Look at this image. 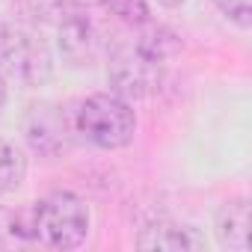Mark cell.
<instances>
[{
  "label": "cell",
  "mask_w": 252,
  "mask_h": 252,
  "mask_svg": "<svg viewBox=\"0 0 252 252\" xmlns=\"http://www.w3.org/2000/svg\"><path fill=\"white\" fill-rule=\"evenodd\" d=\"M178 42L163 27H149L131 39L113 45L107 74L122 98H149L163 86L166 63Z\"/></svg>",
  "instance_id": "cell-1"
},
{
  "label": "cell",
  "mask_w": 252,
  "mask_h": 252,
  "mask_svg": "<svg viewBox=\"0 0 252 252\" xmlns=\"http://www.w3.org/2000/svg\"><path fill=\"white\" fill-rule=\"evenodd\" d=\"M74 131L98 149H125L137 134V113L116 92H98L80 101L74 113Z\"/></svg>",
  "instance_id": "cell-2"
},
{
  "label": "cell",
  "mask_w": 252,
  "mask_h": 252,
  "mask_svg": "<svg viewBox=\"0 0 252 252\" xmlns=\"http://www.w3.org/2000/svg\"><path fill=\"white\" fill-rule=\"evenodd\" d=\"M33 234L51 249H77L89 234V205L74 193H51L30 211Z\"/></svg>",
  "instance_id": "cell-3"
},
{
  "label": "cell",
  "mask_w": 252,
  "mask_h": 252,
  "mask_svg": "<svg viewBox=\"0 0 252 252\" xmlns=\"http://www.w3.org/2000/svg\"><path fill=\"white\" fill-rule=\"evenodd\" d=\"M51 71L54 60L39 33L21 24H0V74L21 86H42Z\"/></svg>",
  "instance_id": "cell-4"
},
{
  "label": "cell",
  "mask_w": 252,
  "mask_h": 252,
  "mask_svg": "<svg viewBox=\"0 0 252 252\" xmlns=\"http://www.w3.org/2000/svg\"><path fill=\"white\" fill-rule=\"evenodd\" d=\"M24 134H27L30 146L39 155H48V158H57L60 152H65L71 146L65 113L60 107H54V104H36V107H30L27 122H24Z\"/></svg>",
  "instance_id": "cell-5"
},
{
  "label": "cell",
  "mask_w": 252,
  "mask_h": 252,
  "mask_svg": "<svg viewBox=\"0 0 252 252\" xmlns=\"http://www.w3.org/2000/svg\"><path fill=\"white\" fill-rule=\"evenodd\" d=\"M60 48L77 65H83V63L89 65L98 57V51H101V33H98L95 21L83 9L71 6V12L63 15V21H60Z\"/></svg>",
  "instance_id": "cell-6"
},
{
  "label": "cell",
  "mask_w": 252,
  "mask_h": 252,
  "mask_svg": "<svg viewBox=\"0 0 252 252\" xmlns=\"http://www.w3.org/2000/svg\"><path fill=\"white\" fill-rule=\"evenodd\" d=\"M137 246L146 252H199L205 249V237L190 228V225H178V222H152L140 231Z\"/></svg>",
  "instance_id": "cell-7"
},
{
  "label": "cell",
  "mask_w": 252,
  "mask_h": 252,
  "mask_svg": "<svg viewBox=\"0 0 252 252\" xmlns=\"http://www.w3.org/2000/svg\"><path fill=\"white\" fill-rule=\"evenodd\" d=\"M217 237L231 252H246L249 249V202L246 199H231L220 208Z\"/></svg>",
  "instance_id": "cell-8"
},
{
  "label": "cell",
  "mask_w": 252,
  "mask_h": 252,
  "mask_svg": "<svg viewBox=\"0 0 252 252\" xmlns=\"http://www.w3.org/2000/svg\"><path fill=\"white\" fill-rule=\"evenodd\" d=\"M65 6L77 9H101L125 24H146L149 21V3L146 0H63Z\"/></svg>",
  "instance_id": "cell-9"
},
{
  "label": "cell",
  "mask_w": 252,
  "mask_h": 252,
  "mask_svg": "<svg viewBox=\"0 0 252 252\" xmlns=\"http://www.w3.org/2000/svg\"><path fill=\"white\" fill-rule=\"evenodd\" d=\"M24 175H27V160H24V155H21L12 143L0 140V196L18 190L21 181H24Z\"/></svg>",
  "instance_id": "cell-10"
},
{
  "label": "cell",
  "mask_w": 252,
  "mask_h": 252,
  "mask_svg": "<svg viewBox=\"0 0 252 252\" xmlns=\"http://www.w3.org/2000/svg\"><path fill=\"white\" fill-rule=\"evenodd\" d=\"M30 240H36L33 222H24L21 214H15L9 208H0V249H6V246H24Z\"/></svg>",
  "instance_id": "cell-11"
},
{
  "label": "cell",
  "mask_w": 252,
  "mask_h": 252,
  "mask_svg": "<svg viewBox=\"0 0 252 252\" xmlns=\"http://www.w3.org/2000/svg\"><path fill=\"white\" fill-rule=\"evenodd\" d=\"M217 3V9L228 18V21H234L237 27H249L252 24V0H214Z\"/></svg>",
  "instance_id": "cell-12"
},
{
  "label": "cell",
  "mask_w": 252,
  "mask_h": 252,
  "mask_svg": "<svg viewBox=\"0 0 252 252\" xmlns=\"http://www.w3.org/2000/svg\"><path fill=\"white\" fill-rule=\"evenodd\" d=\"M3 104H6V77L0 74V110H3Z\"/></svg>",
  "instance_id": "cell-13"
},
{
  "label": "cell",
  "mask_w": 252,
  "mask_h": 252,
  "mask_svg": "<svg viewBox=\"0 0 252 252\" xmlns=\"http://www.w3.org/2000/svg\"><path fill=\"white\" fill-rule=\"evenodd\" d=\"M163 6H169V9H175V6H181V3H187V0H160Z\"/></svg>",
  "instance_id": "cell-14"
}]
</instances>
